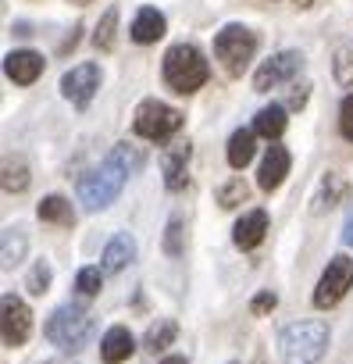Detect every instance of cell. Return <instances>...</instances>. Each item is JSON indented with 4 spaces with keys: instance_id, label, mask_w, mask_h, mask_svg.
<instances>
[{
    "instance_id": "cell-26",
    "label": "cell",
    "mask_w": 353,
    "mask_h": 364,
    "mask_svg": "<svg viewBox=\"0 0 353 364\" xmlns=\"http://www.w3.org/2000/svg\"><path fill=\"white\" fill-rule=\"evenodd\" d=\"M100 286H104V272H100V268H82V272L75 275V289H79L82 296H97Z\"/></svg>"
},
{
    "instance_id": "cell-14",
    "label": "cell",
    "mask_w": 353,
    "mask_h": 364,
    "mask_svg": "<svg viewBox=\"0 0 353 364\" xmlns=\"http://www.w3.org/2000/svg\"><path fill=\"white\" fill-rule=\"evenodd\" d=\"M190 143H175V146H168V154H164V186L168 190H183L186 182H190V175H186V168H190Z\"/></svg>"
},
{
    "instance_id": "cell-15",
    "label": "cell",
    "mask_w": 353,
    "mask_h": 364,
    "mask_svg": "<svg viewBox=\"0 0 353 364\" xmlns=\"http://www.w3.org/2000/svg\"><path fill=\"white\" fill-rule=\"evenodd\" d=\"M132 350H136V339H132V332H129L125 325L107 328V336H104V343H100V357H104L107 364H121V360H129Z\"/></svg>"
},
{
    "instance_id": "cell-23",
    "label": "cell",
    "mask_w": 353,
    "mask_h": 364,
    "mask_svg": "<svg viewBox=\"0 0 353 364\" xmlns=\"http://www.w3.org/2000/svg\"><path fill=\"white\" fill-rule=\"evenodd\" d=\"M26 254V229H4V268H15Z\"/></svg>"
},
{
    "instance_id": "cell-28",
    "label": "cell",
    "mask_w": 353,
    "mask_h": 364,
    "mask_svg": "<svg viewBox=\"0 0 353 364\" xmlns=\"http://www.w3.org/2000/svg\"><path fill=\"white\" fill-rule=\"evenodd\" d=\"M47 286H50V264H47V261H36V264H33V272H29L26 289H29V293H36V296H43V293H47Z\"/></svg>"
},
{
    "instance_id": "cell-33",
    "label": "cell",
    "mask_w": 353,
    "mask_h": 364,
    "mask_svg": "<svg viewBox=\"0 0 353 364\" xmlns=\"http://www.w3.org/2000/svg\"><path fill=\"white\" fill-rule=\"evenodd\" d=\"M164 364H186V357H168Z\"/></svg>"
},
{
    "instance_id": "cell-2",
    "label": "cell",
    "mask_w": 353,
    "mask_h": 364,
    "mask_svg": "<svg viewBox=\"0 0 353 364\" xmlns=\"http://www.w3.org/2000/svg\"><path fill=\"white\" fill-rule=\"evenodd\" d=\"M328 325L310 318V321H293L282 328L278 336V350H282V360L286 364H317L328 350Z\"/></svg>"
},
{
    "instance_id": "cell-5",
    "label": "cell",
    "mask_w": 353,
    "mask_h": 364,
    "mask_svg": "<svg viewBox=\"0 0 353 364\" xmlns=\"http://www.w3.org/2000/svg\"><path fill=\"white\" fill-rule=\"evenodd\" d=\"M254 54H257V36L246 26H225L214 36V58L222 61V68L229 75H243L246 65L254 61Z\"/></svg>"
},
{
    "instance_id": "cell-34",
    "label": "cell",
    "mask_w": 353,
    "mask_h": 364,
    "mask_svg": "<svg viewBox=\"0 0 353 364\" xmlns=\"http://www.w3.org/2000/svg\"><path fill=\"white\" fill-rule=\"evenodd\" d=\"M72 4H89V0H72Z\"/></svg>"
},
{
    "instance_id": "cell-32",
    "label": "cell",
    "mask_w": 353,
    "mask_h": 364,
    "mask_svg": "<svg viewBox=\"0 0 353 364\" xmlns=\"http://www.w3.org/2000/svg\"><path fill=\"white\" fill-rule=\"evenodd\" d=\"M342 240H346V247H353V215H349V222H346V229H342Z\"/></svg>"
},
{
    "instance_id": "cell-27",
    "label": "cell",
    "mask_w": 353,
    "mask_h": 364,
    "mask_svg": "<svg viewBox=\"0 0 353 364\" xmlns=\"http://www.w3.org/2000/svg\"><path fill=\"white\" fill-rule=\"evenodd\" d=\"M243 200H246V182H243V178H232L229 186L218 190V204H222V208H236V204H243Z\"/></svg>"
},
{
    "instance_id": "cell-11",
    "label": "cell",
    "mask_w": 353,
    "mask_h": 364,
    "mask_svg": "<svg viewBox=\"0 0 353 364\" xmlns=\"http://www.w3.org/2000/svg\"><path fill=\"white\" fill-rule=\"evenodd\" d=\"M289 175V150L286 146H268V154H264V161H261V171H257V186L261 190H278L282 186V178Z\"/></svg>"
},
{
    "instance_id": "cell-8",
    "label": "cell",
    "mask_w": 353,
    "mask_h": 364,
    "mask_svg": "<svg viewBox=\"0 0 353 364\" xmlns=\"http://www.w3.org/2000/svg\"><path fill=\"white\" fill-rule=\"evenodd\" d=\"M0 311H4V318H0V332H4V346H22L33 332V314L26 307L22 296L15 293H4V300H0Z\"/></svg>"
},
{
    "instance_id": "cell-17",
    "label": "cell",
    "mask_w": 353,
    "mask_h": 364,
    "mask_svg": "<svg viewBox=\"0 0 353 364\" xmlns=\"http://www.w3.org/2000/svg\"><path fill=\"white\" fill-rule=\"evenodd\" d=\"M132 257H136V240H132L129 232H118V236L104 247V272H121Z\"/></svg>"
},
{
    "instance_id": "cell-13",
    "label": "cell",
    "mask_w": 353,
    "mask_h": 364,
    "mask_svg": "<svg viewBox=\"0 0 353 364\" xmlns=\"http://www.w3.org/2000/svg\"><path fill=\"white\" fill-rule=\"evenodd\" d=\"M264 232H268V211H246L232 229V243L239 250H254L264 240Z\"/></svg>"
},
{
    "instance_id": "cell-6",
    "label": "cell",
    "mask_w": 353,
    "mask_h": 364,
    "mask_svg": "<svg viewBox=\"0 0 353 364\" xmlns=\"http://www.w3.org/2000/svg\"><path fill=\"white\" fill-rule=\"evenodd\" d=\"M132 129L143 139H168V136H175V132L183 129V114L175 111V107H168V104H161V100H143L136 107Z\"/></svg>"
},
{
    "instance_id": "cell-35",
    "label": "cell",
    "mask_w": 353,
    "mask_h": 364,
    "mask_svg": "<svg viewBox=\"0 0 353 364\" xmlns=\"http://www.w3.org/2000/svg\"><path fill=\"white\" fill-rule=\"evenodd\" d=\"M300 4H303V8H307V4H310V0H300Z\"/></svg>"
},
{
    "instance_id": "cell-10",
    "label": "cell",
    "mask_w": 353,
    "mask_h": 364,
    "mask_svg": "<svg viewBox=\"0 0 353 364\" xmlns=\"http://www.w3.org/2000/svg\"><path fill=\"white\" fill-rule=\"evenodd\" d=\"M97 90H100V68H97L93 61L75 65V68L65 72V79H61V93H65L75 107H86Z\"/></svg>"
},
{
    "instance_id": "cell-24",
    "label": "cell",
    "mask_w": 353,
    "mask_h": 364,
    "mask_svg": "<svg viewBox=\"0 0 353 364\" xmlns=\"http://www.w3.org/2000/svg\"><path fill=\"white\" fill-rule=\"evenodd\" d=\"M29 186V168L22 161H4V193H22Z\"/></svg>"
},
{
    "instance_id": "cell-29",
    "label": "cell",
    "mask_w": 353,
    "mask_h": 364,
    "mask_svg": "<svg viewBox=\"0 0 353 364\" xmlns=\"http://www.w3.org/2000/svg\"><path fill=\"white\" fill-rule=\"evenodd\" d=\"M164 250H168L171 257H179V254H183V222H179V218H171V222H168V236H164Z\"/></svg>"
},
{
    "instance_id": "cell-31",
    "label": "cell",
    "mask_w": 353,
    "mask_h": 364,
    "mask_svg": "<svg viewBox=\"0 0 353 364\" xmlns=\"http://www.w3.org/2000/svg\"><path fill=\"white\" fill-rule=\"evenodd\" d=\"M275 304H278V296H275L271 289H264V293H257V296H254L250 311H254V314H268V311H275Z\"/></svg>"
},
{
    "instance_id": "cell-18",
    "label": "cell",
    "mask_w": 353,
    "mask_h": 364,
    "mask_svg": "<svg viewBox=\"0 0 353 364\" xmlns=\"http://www.w3.org/2000/svg\"><path fill=\"white\" fill-rule=\"evenodd\" d=\"M254 132L264 136V139H278V136L286 132V107H282V104L261 107L257 118H254Z\"/></svg>"
},
{
    "instance_id": "cell-25",
    "label": "cell",
    "mask_w": 353,
    "mask_h": 364,
    "mask_svg": "<svg viewBox=\"0 0 353 364\" xmlns=\"http://www.w3.org/2000/svg\"><path fill=\"white\" fill-rule=\"evenodd\" d=\"M114 29H118V8H107V11H104V22L97 26L93 43H97L100 50H111V47H114Z\"/></svg>"
},
{
    "instance_id": "cell-1",
    "label": "cell",
    "mask_w": 353,
    "mask_h": 364,
    "mask_svg": "<svg viewBox=\"0 0 353 364\" xmlns=\"http://www.w3.org/2000/svg\"><path fill=\"white\" fill-rule=\"evenodd\" d=\"M139 168H143V154H139L136 146H129V143H118V146L111 150V157H107L100 168H93V171L79 182V200H82V208H86V211H104L107 204H114L118 193H121V186H125V178H129L132 171H139Z\"/></svg>"
},
{
    "instance_id": "cell-4",
    "label": "cell",
    "mask_w": 353,
    "mask_h": 364,
    "mask_svg": "<svg viewBox=\"0 0 353 364\" xmlns=\"http://www.w3.org/2000/svg\"><path fill=\"white\" fill-rule=\"evenodd\" d=\"M89 336H93V314H89L86 307H79V304L58 307V311L50 314V321H47V339H50L54 346L68 350V353L82 350Z\"/></svg>"
},
{
    "instance_id": "cell-20",
    "label": "cell",
    "mask_w": 353,
    "mask_h": 364,
    "mask_svg": "<svg viewBox=\"0 0 353 364\" xmlns=\"http://www.w3.org/2000/svg\"><path fill=\"white\" fill-rule=\"evenodd\" d=\"M36 215L43 222H54V225H75V211H72V204L65 197H43Z\"/></svg>"
},
{
    "instance_id": "cell-30",
    "label": "cell",
    "mask_w": 353,
    "mask_h": 364,
    "mask_svg": "<svg viewBox=\"0 0 353 364\" xmlns=\"http://www.w3.org/2000/svg\"><path fill=\"white\" fill-rule=\"evenodd\" d=\"M339 132H342V139H349L353 143V93L342 100V107H339Z\"/></svg>"
},
{
    "instance_id": "cell-7",
    "label": "cell",
    "mask_w": 353,
    "mask_h": 364,
    "mask_svg": "<svg viewBox=\"0 0 353 364\" xmlns=\"http://www.w3.org/2000/svg\"><path fill=\"white\" fill-rule=\"evenodd\" d=\"M349 286H353V257L339 254V257L328 261V268H325V275L314 289V307H335L346 296Z\"/></svg>"
},
{
    "instance_id": "cell-9",
    "label": "cell",
    "mask_w": 353,
    "mask_h": 364,
    "mask_svg": "<svg viewBox=\"0 0 353 364\" xmlns=\"http://www.w3.org/2000/svg\"><path fill=\"white\" fill-rule=\"evenodd\" d=\"M300 68H303L300 50H282V54L268 58V61L257 68V75H254V90H257V93H268V90H275V86L289 82Z\"/></svg>"
},
{
    "instance_id": "cell-19",
    "label": "cell",
    "mask_w": 353,
    "mask_h": 364,
    "mask_svg": "<svg viewBox=\"0 0 353 364\" xmlns=\"http://www.w3.org/2000/svg\"><path fill=\"white\" fill-rule=\"evenodd\" d=\"M254 139H257L254 129H236L232 132V139H229V164L232 168H246L254 161Z\"/></svg>"
},
{
    "instance_id": "cell-3",
    "label": "cell",
    "mask_w": 353,
    "mask_h": 364,
    "mask_svg": "<svg viewBox=\"0 0 353 364\" xmlns=\"http://www.w3.org/2000/svg\"><path fill=\"white\" fill-rule=\"evenodd\" d=\"M207 75H211V68L193 43H175L164 54V82L175 93H197L207 82Z\"/></svg>"
},
{
    "instance_id": "cell-22",
    "label": "cell",
    "mask_w": 353,
    "mask_h": 364,
    "mask_svg": "<svg viewBox=\"0 0 353 364\" xmlns=\"http://www.w3.org/2000/svg\"><path fill=\"white\" fill-rule=\"evenodd\" d=\"M179 336V325H175L171 318H161L157 325H150L146 328V339H143V346L150 350V353H161L164 346H171V339Z\"/></svg>"
},
{
    "instance_id": "cell-12",
    "label": "cell",
    "mask_w": 353,
    "mask_h": 364,
    "mask_svg": "<svg viewBox=\"0 0 353 364\" xmlns=\"http://www.w3.org/2000/svg\"><path fill=\"white\" fill-rule=\"evenodd\" d=\"M4 72H8L11 82L29 86V82H36L43 75V58L36 50H15V54L4 58Z\"/></svg>"
},
{
    "instance_id": "cell-21",
    "label": "cell",
    "mask_w": 353,
    "mask_h": 364,
    "mask_svg": "<svg viewBox=\"0 0 353 364\" xmlns=\"http://www.w3.org/2000/svg\"><path fill=\"white\" fill-rule=\"evenodd\" d=\"M346 197V182L335 175V171H328L325 178H321V190H317V197H314V211H325V208H335L339 200Z\"/></svg>"
},
{
    "instance_id": "cell-16",
    "label": "cell",
    "mask_w": 353,
    "mask_h": 364,
    "mask_svg": "<svg viewBox=\"0 0 353 364\" xmlns=\"http://www.w3.org/2000/svg\"><path fill=\"white\" fill-rule=\"evenodd\" d=\"M164 36V15L157 8H143L132 22V40L136 43H157Z\"/></svg>"
}]
</instances>
